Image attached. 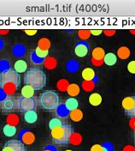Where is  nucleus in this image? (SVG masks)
I'll return each instance as SVG.
<instances>
[{"label":"nucleus","mask_w":135,"mask_h":151,"mask_svg":"<svg viewBox=\"0 0 135 151\" xmlns=\"http://www.w3.org/2000/svg\"><path fill=\"white\" fill-rule=\"evenodd\" d=\"M20 140L25 145H32L35 142V136L28 130H22L19 135Z\"/></svg>","instance_id":"obj_10"},{"label":"nucleus","mask_w":135,"mask_h":151,"mask_svg":"<svg viewBox=\"0 0 135 151\" xmlns=\"http://www.w3.org/2000/svg\"><path fill=\"white\" fill-rule=\"evenodd\" d=\"M91 32L90 30H79L78 31V36L81 40H86L91 37Z\"/></svg>","instance_id":"obj_32"},{"label":"nucleus","mask_w":135,"mask_h":151,"mask_svg":"<svg viewBox=\"0 0 135 151\" xmlns=\"http://www.w3.org/2000/svg\"><path fill=\"white\" fill-rule=\"evenodd\" d=\"M34 91L35 90L32 87H30L28 85H25L24 87H22L21 93V95L23 97H26V98H33V95H34Z\"/></svg>","instance_id":"obj_23"},{"label":"nucleus","mask_w":135,"mask_h":151,"mask_svg":"<svg viewBox=\"0 0 135 151\" xmlns=\"http://www.w3.org/2000/svg\"><path fill=\"white\" fill-rule=\"evenodd\" d=\"M90 32H91V35H94V36H98V35H100L103 33V31H102V30H100V29L90 30Z\"/></svg>","instance_id":"obj_35"},{"label":"nucleus","mask_w":135,"mask_h":151,"mask_svg":"<svg viewBox=\"0 0 135 151\" xmlns=\"http://www.w3.org/2000/svg\"><path fill=\"white\" fill-rule=\"evenodd\" d=\"M27 69H28V64L25 60H22V59H19L17 60L15 65H14V70L18 73H24L27 71Z\"/></svg>","instance_id":"obj_14"},{"label":"nucleus","mask_w":135,"mask_h":151,"mask_svg":"<svg viewBox=\"0 0 135 151\" xmlns=\"http://www.w3.org/2000/svg\"><path fill=\"white\" fill-rule=\"evenodd\" d=\"M81 76L84 81H96L97 82V76L93 69L92 68H85L82 72Z\"/></svg>","instance_id":"obj_11"},{"label":"nucleus","mask_w":135,"mask_h":151,"mask_svg":"<svg viewBox=\"0 0 135 151\" xmlns=\"http://www.w3.org/2000/svg\"><path fill=\"white\" fill-rule=\"evenodd\" d=\"M90 151H114V146L109 142H104L103 143L92 145Z\"/></svg>","instance_id":"obj_12"},{"label":"nucleus","mask_w":135,"mask_h":151,"mask_svg":"<svg viewBox=\"0 0 135 151\" xmlns=\"http://www.w3.org/2000/svg\"><path fill=\"white\" fill-rule=\"evenodd\" d=\"M64 106L66 107L68 111L70 113V112H73L75 110L78 109V106H79V101L75 98L74 97H70L66 100L65 103H64Z\"/></svg>","instance_id":"obj_13"},{"label":"nucleus","mask_w":135,"mask_h":151,"mask_svg":"<svg viewBox=\"0 0 135 151\" xmlns=\"http://www.w3.org/2000/svg\"><path fill=\"white\" fill-rule=\"evenodd\" d=\"M90 50V46L87 41L80 40L75 46V53L79 58H84L88 54Z\"/></svg>","instance_id":"obj_9"},{"label":"nucleus","mask_w":135,"mask_h":151,"mask_svg":"<svg viewBox=\"0 0 135 151\" xmlns=\"http://www.w3.org/2000/svg\"><path fill=\"white\" fill-rule=\"evenodd\" d=\"M122 151H135V148L133 145H126L124 147Z\"/></svg>","instance_id":"obj_38"},{"label":"nucleus","mask_w":135,"mask_h":151,"mask_svg":"<svg viewBox=\"0 0 135 151\" xmlns=\"http://www.w3.org/2000/svg\"><path fill=\"white\" fill-rule=\"evenodd\" d=\"M64 151H75V150H66Z\"/></svg>","instance_id":"obj_40"},{"label":"nucleus","mask_w":135,"mask_h":151,"mask_svg":"<svg viewBox=\"0 0 135 151\" xmlns=\"http://www.w3.org/2000/svg\"><path fill=\"white\" fill-rule=\"evenodd\" d=\"M43 64L45 66V68H47L48 70H54L58 65L57 59L52 57H48L47 58H45V60L44 61Z\"/></svg>","instance_id":"obj_24"},{"label":"nucleus","mask_w":135,"mask_h":151,"mask_svg":"<svg viewBox=\"0 0 135 151\" xmlns=\"http://www.w3.org/2000/svg\"><path fill=\"white\" fill-rule=\"evenodd\" d=\"M37 30H25V33L27 35H29V36H33L37 34Z\"/></svg>","instance_id":"obj_36"},{"label":"nucleus","mask_w":135,"mask_h":151,"mask_svg":"<svg viewBox=\"0 0 135 151\" xmlns=\"http://www.w3.org/2000/svg\"><path fill=\"white\" fill-rule=\"evenodd\" d=\"M18 123H19V117L16 114L11 113L7 117V124H9L10 125L16 126Z\"/></svg>","instance_id":"obj_29"},{"label":"nucleus","mask_w":135,"mask_h":151,"mask_svg":"<svg viewBox=\"0 0 135 151\" xmlns=\"http://www.w3.org/2000/svg\"><path fill=\"white\" fill-rule=\"evenodd\" d=\"M68 86H69V83H68V81L66 80V79H61V80H59L58 82V84H57L58 88L60 91H62V92L67 91Z\"/></svg>","instance_id":"obj_30"},{"label":"nucleus","mask_w":135,"mask_h":151,"mask_svg":"<svg viewBox=\"0 0 135 151\" xmlns=\"http://www.w3.org/2000/svg\"><path fill=\"white\" fill-rule=\"evenodd\" d=\"M42 50L45 51H49L50 47V41L47 38H41L38 41V47Z\"/></svg>","instance_id":"obj_27"},{"label":"nucleus","mask_w":135,"mask_h":151,"mask_svg":"<svg viewBox=\"0 0 135 151\" xmlns=\"http://www.w3.org/2000/svg\"><path fill=\"white\" fill-rule=\"evenodd\" d=\"M92 64L95 66H101L104 64V60H97L92 58Z\"/></svg>","instance_id":"obj_34"},{"label":"nucleus","mask_w":135,"mask_h":151,"mask_svg":"<svg viewBox=\"0 0 135 151\" xmlns=\"http://www.w3.org/2000/svg\"><path fill=\"white\" fill-rule=\"evenodd\" d=\"M130 49L126 47H121L117 50V56L121 59H126L130 57Z\"/></svg>","instance_id":"obj_21"},{"label":"nucleus","mask_w":135,"mask_h":151,"mask_svg":"<svg viewBox=\"0 0 135 151\" xmlns=\"http://www.w3.org/2000/svg\"><path fill=\"white\" fill-rule=\"evenodd\" d=\"M69 117H70L71 120H73L75 122H80L83 119V113L81 110L76 109V110L69 113Z\"/></svg>","instance_id":"obj_25"},{"label":"nucleus","mask_w":135,"mask_h":151,"mask_svg":"<svg viewBox=\"0 0 135 151\" xmlns=\"http://www.w3.org/2000/svg\"><path fill=\"white\" fill-rule=\"evenodd\" d=\"M131 33H134V34H135V31H134V30H132V31H131Z\"/></svg>","instance_id":"obj_41"},{"label":"nucleus","mask_w":135,"mask_h":151,"mask_svg":"<svg viewBox=\"0 0 135 151\" xmlns=\"http://www.w3.org/2000/svg\"><path fill=\"white\" fill-rule=\"evenodd\" d=\"M40 106L48 111L57 109L59 106V96L53 90H46L40 95Z\"/></svg>","instance_id":"obj_4"},{"label":"nucleus","mask_w":135,"mask_h":151,"mask_svg":"<svg viewBox=\"0 0 135 151\" xmlns=\"http://www.w3.org/2000/svg\"><path fill=\"white\" fill-rule=\"evenodd\" d=\"M127 70L132 74H135V60H132L131 62L128 63Z\"/></svg>","instance_id":"obj_33"},{"label":"nucleus","mask_w":135,"mask_h":151,"mask_svg":"<svg viewBox=\"0 0 135 151\" xmlns=\"http://www.w3.org/2000/svg\"><path fill=\"white\" fill-rule=\"evenodd\" d=\"M97 83L96 81H83L82 83V88L86 92H91L94 89Z\"/></svg>","instance_id":"obj_28"},{"label":"nucleus","mask_w":135,"mask_h":151,"mask_svg":"<svg viewBox=\"0 0 135 151\" xmlns=\"http://www.w3.org/2000/svg\"><path fill=\"white\" fill-rule=\"evenodd\" d=\"M74 132L73 128L70 124H63L62 125L54 128L50 131V135L53 142L60 146H65L69 144L70 137Z\"/></svg>","instance_id":"obj_3"},{"label":"nucleus","mask_w":135,"mask_h":151,"mask_svg":"<svg viewBox=\"0 0 135 151\" xmlns=\"http://www.w3.org/2000/svg\"><path fill=\"white\" fill-rule=\"evenodd\" d=\"M15 104H16V102L12 98H10V97L5 98L2 102V108L5 112H10V111H12L14 109Z\"/></svg>","instance_id":"obj_15"},{"label":"nucleus","mask_w":135,"mask_h":151,"mask_svg":"<svg viewBox=\"0 0 135 151\" xmlns=\"http://www.w3.org/2000/svg\"><path fill=\"white\" fill-rule=\"evenodd\" d=\"M105 54L106 53L102 47H96L92 52V58L94 59H97V60H104Z\"/></svg>","instance_id":"obj_19"},{"label":"nucleus","mask_w":135,"mask_h":151,"mask_svg":"<svg viewBox=\"0 0 135 151\" xmlns=\"http://www.w3.org/2000/svg\"><path fill=\"white\" fill-rule=\"evenodd\" d=\"M48 54L49 51H45L39 47H36L35 50L31 54V61L36 65L43 64L45 58H48Z\"/></svg>","instance_id":"obj_8"},{"label":"nucleus","mask_w":135,"mask_h":151,"mask_svg":"<svg viewBox=\"0 0 135 151\" xmlns=\"http://www.w3.org/2000/svg\"><path fill=\"white\" fill-rule=\"evenodd\" d=\"M16 127L14 125H10L9 124H6L4 128H3V132L4 134L8 137H12L16 134Z\"/></svg>","instance_id":"obj_20"},{"label":"nucleus","mask_w":135,"mask_h":151,"mask_svg":"<svg viewBox=\"0 0 135 151\" xmlns=\"http://www.w3.org/2000/svg\"><path fill=\"white\" fill-rule=\"evenodd\" d=\"M82 142V136L77 133V132H73L71 137H70V142L71 144L75 145V146H78Z\"/></svg>","instance_id":"obj_26"},{"label":"nucleus","mask_w":135,"mask_h":151,"mask_svg":"<svg viewBox=\"0 0 135 151\" xmlns=\"http://www.w3.org/2000/svg\"><path fill=\"white\" fill-rule=\"evenodd\" d=\"M104 33L105 34L106 36H113L116 33V31H115V30H104Z\"/></svg>","instance_id":"obj_37"},{"label":"nucleus","mask_w":135,"mask_h":151,"mask_svg":"<svg viewBox=\"0 0 135 151\" xmlns=\"http://www.w3.org/2000/svg\"><path fill=\"white\" fill-rule=\"evenodd\" d=\"M43 151H57V150L54 147H52V146H49L47 148H45Z\"/></svg>","instance_id":"obj_39"},{"label":"nucleus","mask_w":135,"mask_h":151,"mask_svg":"<svg viewBox=\"0 0 135 151\" xmlns=\"http://www.w3.org/2000/svg\"><path fill=\"white\" fill-rule=\"evenodd\" d=\"M24 119L28 124H33L38 119V114L34 110L26 112L24 113Z\"/></svg>","instance_id":"obj_16"},{"label":"nucleus","mask_w":135,"mask_h":151,"mask_svg":"<svg viewBox=\"0 0 135 151\" xmlns=\"http://www.w3.org/2000/svg\"><path fill=\"white\" fill-rule=\"evenodd\" d=\"M125 113L130 118H135V96H126L122 101Z\"/></svg>","instance_id":"obj_6"},{"label":"nucleus","mask_w":135,"mask_h":151,"mask_svg":"<svg viewBox=\"0 0 135 151\" xmlns=\"http://www.w3.org/2000/svg\"><path fill=\"white\" fill-rule=\"evenodd\" d=\"M2 151H26V148L20 139H10L4 143Z\"/></svg>","instance_id":"obj_7"},{"label":"nucleus","mask_w":135,"mask_h":151,"mask_svg":"<svg viewBox=\"0 0 135 151\" xmlns=\"http://www.w3.org/2000/svg\"><path fill=\"white\" fill-rule=\"evenodd\" d=\"M63 122L61 121V119H59L58 118H54V119H51L49 122V128L50 130H53L54 128H57L58 126L62 125Z\"/></svg>","instance_id":"obj_31"},{"label":"nucleus","mask_w":135,"mask_h":151,"mask_svg":"<svg viewBox=\"0 0 135 151\" xmlns=\"http://www.w3.org/2000/svg\"><path fill=\"white\" fill-rule=\"evenodd\" d=\"M80 88L76 83H71L68 87V94L74 98H75V96H77L78 94H80Z\"/></svg>","instance_id":"obj_22"},{"label":"nucleus","mask_w":135,"mask_h":151,"mask_svg":"<svg viewBox=\"0 0 135 151\" xmlns=\"http://www.w3.org/2000/svg\"><path fill=\"white\" fill-rule=\"evenodd\" d=\"M24 83L34 90H40L46 84V76L40 69L31 68L24 76Z\"/></svg>","instance_id":"obj_2"},{"label":"nucleus","mask_w":135,"mask_h":151,"mask_svg":"<svg viewBox=\"0 0 135 151\" xmlns=\"http://www.w3.org/2000/svg\"><path fill=\"white\" fill-rule=\"evenodd\" d=\"M134 127H135V121H134Z\"/></svg>","instance_id":"obj_42"},{"label":"nucleus","mask_w":135,"mask_h":151,"mask_svg":"<svg viewBox=\"0 0 135 151\" xmlns=\"http://www.w3.org/2000/svg\"><path fill=\"white\" fill-rule=\"evenodd\" d=\"M17 106L20 110L23 113L33 111L36 109L37 107V101L36 100L33 98H26V97H20L17 101Z\"/></svg>","instance_id":"obj_5"},{"label":"nucleus","mask_w":135,"mask_h":151,"mask_svg":"<svg viewBox=\"0 0 135 151\" xmlns=\"http://www.w3.org/2000/svg\"><path fill=\"white\" fill-rule=\"evenodd\" d=\"M89 103L93 106H97L102 103V95L98 93H92L89 96Z\"/></svg>","instance_id":"obj_17"},{"label":"nucleus","mask_w":135,"mask_h":151,"mask_svg":"<svg viewBox=\"0 0 135 151\" xmlns=\"http://www.w3.org/2000/svg\"><path fill=\"white\" fill-rule=\"evenodd\" d=\"M117 62V56L113 52L106 53L104 58V63L108 66L115 65Z\"/></svg>","instance_id":"obj_18"},{"label":"nucleus","mask_w":135,"mask_h":151,"mask_svg":"<svg viewBox=\"0 0 135 151\" xmlns=\"http://www.w3.org/2000/svg\"><path fill=\"white\" fill-rule=\"evenodd\" d=\"M21 83V76L14 69L8 68L0 73V87L6 95L14 94Z\"/></svg>","instance_id":"obj_1"}]
</instances>
